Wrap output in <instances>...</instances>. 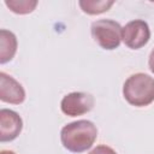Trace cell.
<instances>
[{"instance_id": "obj_1", "label": "cell", "mask_w": 154, "mask_h": 154, "mask_svg": "<svg viewBox=\"0 0 154 154\" xmlns=\"http://www.w3.org/2000/svg\"><path fill=\"white\" fill-rule=\"evenodd\" d=\"M97 137L95 124L87 119H79L66 124L60 131V140L67 150L82 153L91 148Z\"/></svg>"}, {"instance_id": "obj_2", "label": "cell", "mask_w": 154, "mask_h": 154, "mask_svg": "<svg viewBox=\"0 0 154 154\" xmlns=\"http://www.w3.org/2000/svg\"><path fill=\"white\" fill-rule=\"evenodd\" d=\"M125 100L136 107H144L154 101V78L147 73L131 75L123 85Z\"/></svg>"}, {"instance_id": "obj_3", "label": "cell", "mask_w": 154, "mask_h": 154, "mask_svg": "<svg viewBox=\"0 0 154 154\" xmlns=\"http://www.w3.org/2000/svg\"><path fill=\"white\" fill-rule=\"evenodd\" d=\"M91 35L101 48L112 51L120 45L122 26L112 19H99L91 24Z\"/></svg>"}, {"instance_id": "obj_4", "label": "cell", "mask_w": 154, "mask_h": 154, "mask_svg": "<svg viewBox=\"0 0 154 154\" xmlns=\"http://www.w3.org/2000/svg\"><path fill=\"white\" fill-rule=\"evenodd\" d=\"M150 38V29L147 22L135 19L126 23L122 28V40L131 49H140L148 43Z\"/></svg>"}, {"instance_id": "obj_5", "label": "cell", "mask_w": 154, "mask_h": 154, "mask_svg": "<svg viewBox=\"0 0 154 154\" xmlns=\"http://www.w3.org/2000/svg\"><path fill=\"white\" fill-rule=\"evenodd\" d=\"M94 107V97L89 93L73 91L65 95L60 102L61 112L69 117H77L90 112Z\"/></svg>"}, {"instance_id": "obj_6", "label": "cell", "mask_w": 154, "mask_h": 154, "mask_svg": "<svg viewBox=\"0 0 154 154\" xmlns=\"http://www.w3.org/2000/svg\"><path fill=\"white\" fill-rule=\"evenodd\" d=\"M23 129L20 116L8 108L0 109V141L8 142L17 138Z\"/></svg>"}, {"instance_id": "obj_7", "label": "cell", "mask_w": 154, "mask_h": 154, "mask_svg": "<svg viewBox=\"0 0 154 154\" xmlns=\"http://www.w3.org/2000/svg\"><path fill=\"white\" fill-rule=\"evenodd\" d=\"M0 100L13 105H19L25 100V90L22 84L5 72H0Z\"/></svg>"}, {"instance_id": "obj_8", "label": "cell", "mask_w": 154, "mask_h": 154, "mask_svg": "<svg viewBox=\"0 0 154 154\" xmlns=\"http://www.w3.org/2000/svg\"><path fill=\"white\" fill-rule=\"evenodd\" d=\"M17 52V37L6 29L0 30V64H5L13 59Z\"/></svg>"}, {"instance_id": "obj_9", "label": "cell", "mask_w": 154, "mask_h": 154, "mask_svg": "<svg viewBox=\"0 0 154 154\" xmlns=\"http://www.w3.org/2000/svg\"><path fill=\"white\" fill-rule=\"evenodd\" d=\"M114 4L113 0H81L78 5L81 6L82 11L88 14H100L111 8Z\"/></svg>"}, {"instance_id": "obj_10", "label": "cell", "mask_w": 154, "mask_h": 154, "mask_svg": "<svg viewBox=\"0 0 154 154\" xmlns=\"http://www.w3.org/2000/svg\"><path fill=\"white\" fill-rule=\"evenodd\" d=\"M5 5L17 14H28L37 6L36 0H5Z\"/></svg>"}, {"instance_id": "obj_11", "label": "cell", "mask_w": 154, "mask_h": 154, "mask_svg": "<svg viewBox=\"0 0 154 154\" xmlns=\"http://www.w3.org/2000/svg\"><path fill=\"white\" fill-rule=\"evenodd\" d=\"M88 154H117L114 149H112L111 147L106 146V144H100L96 146L93 150H90Z\"/></svg>"}, {"instance_id": "obj_12", "label": "cell", "mask_w": 154, "mask_h": 154, "mask_svg": "<svg viewBox=\"0 0 154 154\" xmlns=\"http://www.w3.org/2000/svg\"><path fill=\"white\" fill-rule=\"evenodd\" d=\"M148 65H149V69H150V71L154 73V48L152 49V52H150V54H149Z\"/></svg>"}, {"instance_id": "obj_13", "label": "cell", "mask_w": 154, "mask_h": 154, "mask_svg": "<svg viewBox=\"0 0 154 154\" xmlns=\"http://www.w3.org/2000/svg\"><path fill=\"white\" fill-rule=\"evenodd\" d=\"M0 154H16V153L12 152V150H1Z\"/></svg>"}]
</instances>
